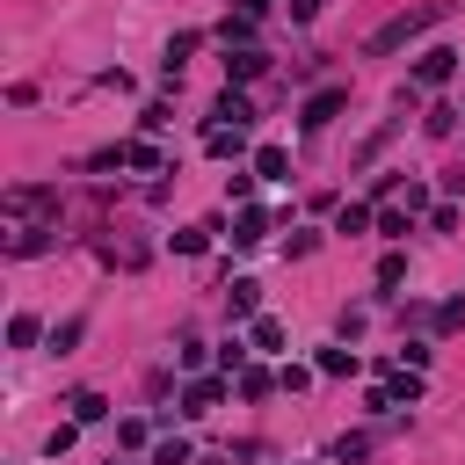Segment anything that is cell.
Masks as SVG:
<instances>
[{
  "instance_id": "7",
  "label": "cell",
  "mask_w": 465,
  "mask_h": 465,
  "mask_svg": "<svg viewBox=\"0 0 465 465\" xmlns=\"http://www.w3.org/2000/svg\"><path fill=\"white\" fill-rule=\"evenodd\" d=\"M44 247H58V225H22L7 240V254H44Z\"/></svg>"
},
{
  "instance_id": "16",
  "label": "cell",
  "mask_w": 465,
  "mask_h": 465,
  "mask_svg": "<svg viewBox=\"0 0 465 465\" xmlns=\"http://www.w3.org/2000/svg\"><path fill=\"white\" fill-rule=\"evenodd\" d=\"M429 320H436V327H443V334H458V327H465V298H443V305H436V312H429Z\"/></svg>"
},
{
  "instance_id": "12",
  "label": "cell",
  "mask_w": 465,
  "mask_h": 465,
  "mask_svg": "<svg viewBox=\"0 0 465 465\" xmlns=\"http://www.w3.org/2000/svg\"><path fill=\"white\" fill-rule=\"evenodd\" d=\"M218 36H225V51H240V44H254V15H225V29H218Z\"/></svg>"
},
{
  "instance_id": "21",
  "label": "cell",
  "mask_w": 465,
  "mask_h": 465,
  "mask_svg": "<svg viewBox=\"0 0 465 465\" xmlns=\"http://www.w3.org/2000/svg\"><path fill=\"white\" fill-rule=\"evenodd\" d=\"M174 247H182V254H203V247H211V225H182Z\"/></svg>"
},
{
  "instance_id": "22",
  "label": "cell",
  "mask_w": 465,
  "mask_h": 465,
  "mask_svg": "<svg viewBox=\"0 0 465 465\" xmlns=\"http://www.w3.org/2000/svg\"><path fill=\"white\" fill-rule=\"evenodd\" d=\"M80 334H87V320H80V312H73V320H65V327H51V349H58V356H65V349H73V341H80Z\"/></svg>"
},
{
  "instance_id": "26",
  "label": "cell",
  "mask_w": 465,
  "mask_h": 465,
  "mask_svg": "<svg viewBox=\"0 0 465 465\" xmlns=\"http://www.w3.org/2000/svg\"><path fill=\"white\" fill-rule=\"evenodd\" d=\"M400 276H407V254H385V262H378V283H385V291H392V283H400Z\"/></svg>"
},
{
  "instance_id": "28",
  "label": "cell",
  "mask_w": 465,
  "mask_h": 465,
  "mask_svg": "<svg viewBox=\"0 0 465 465\" xmlns=\"http://www.w3.org/2000/svg\"><path fill=\"white\" fill-rule=\"evenodd\" d=\"M240 15H269V0H240Z\"/></svg>"
},
{
  "instance_id": "23",
  "label": "cell",
  "mask_w": 465,
  "mask_h": 465,
  "mask_svg": "<svg viewBox=\"0 0 465 465\" xmlns=\"http://www.w3.org/2000/svg\"><path fill=\"white\" fill-rule=\"evenodd\" d=\"M247 341H254V349H283V320H254Z\"/></svg>"
},
{
  "instance_id": "9",
  "label": "cell",
  "mask_w": 465,
  "mask_h": 465,
  "mask_svg": "<svg viewBox=\"0 0 465 465\" xmlns=\"http://www.w3.org/2000/svg\"><path fill=\"white\" fill-rule=\"evenodd\" d=\"M218 400H225V385H218V378H196V385L182 392V414H211Z\"/></svg>"
},
{
  "instance_id": "5",
  "label": "cell",
  "mask_w": 465,
  "mask_h": 465,
  "mask_svg": "<svg viewBox=\"0 0 465 465\" xmlns=\"http://www.w3.org/2000/svg\"><path fill=\"white\" fill-rule=\"evenodd\" d=\"M211 124H240V131H247V124H254V102H247L240 87H225V94H218V109H211Z\"/></svg>"
},
{
  "instance_id": "25",
  "label": "cell",
  "mask_w": 465,
  "mask_h": 465,
  "mask_svg": "<svg viewBox=\"0 0 465 465\" xmlns=\"http://www.w3.org/2000/svg\"><path fill=\"white\" fill-rule=\"evenodd\" d=\"M429 232H458V203H436L429 211Z\"/></svg>"
},
{
  "instance_id": "14",
  "label": "cell",
  "mask_w": 465,
  "mask_h": 465,
  "mask_svg": "<svg viewBox=\"0 0 465 465\" xmlns=\"http://www.w3.org/2000/svg\"><path fill=\"white\" fill-rule=\"evenodd\" d=\"M363 225H371V203H341L334 211V232H363Z\"/></svg>"
},
{
  "instance_id": "27",
  "label": "cell",
  "mask_w": 465,
  "mask_h": 465,
  "mask_svg": "<svg viewBox=\"0 0 465 465\" xmlns=\"http://www.w3.org/2000/svg\"><path fill=\"white\" fill-rule=\"evenodd\" d=\"M291 15H298V22H312V15H320V0H291Z\"/></svg>"
},
{
  "instance_id": "19",
  "label": "cell",
  "mask_w": 465,
  "mask_h": 465,
  "mask_svg": "<svg viewBox=\"0 0 465 465\" xmlns=\"http://www.w3.org/2000/svg\"><path fill=\"white\" fill-rule=\"evenodd\" d=\"M102 414H109L102 392H73V421H102Z\"/></svg>"
},
{
  "instance_id": "4",
  "label": "cell",
  "mask_w": 465,
  "mask_h": 465,
  "mask_svg": "<svg viewBox=\"0 0 465 465\" xmlns=\"http://www.w3.org/2000/svg\"><path fill=\"white\" fill-rule=\"evenodd\" d=\"M450 73H458V51H450V44H436V51H421V65H414V80H421V87H443Z\"/></svg>"
},
{
  "instance_id": "8",
  "label": "cell",
  "mask_w": 465,
  "mask_h": 465,
  "mask_svg": "<svg viewBox=\"0 0 465 465\" xmlns=\"http://www.w3.org/2000/svg\"><path fill=\"white\" fill-rule=\"evenodd\" d=\"M225 305H232V320H254V305H262V283H254V276H232Z\"/></svg>"
},
{
  "instance_id": "11",
  "label": "cell",
  "mask_w": 465,
  "mask_h": 465,
  "mask_svg": "<svg viewBox=\"0 0 465 465\" xmlns=\"http://www.w3.org/2000/svg\"><path fill=\"white\" fill-rule=\"evenodd\" d=\"M196 44H203L196 29H182V36L167 44V80H182V65H189V51H196Z\"/></svg>"
},
{
  "instance_id": "20",
  "label": "cell",
  "mask_w": 465,
  "mask_h": 465,
  "mask_svg": "<svg viewBox=\"0 0 465 465\" xmlns=\"http://www.w3.org/2000/svg\"><path fill=\"white\" fill-rule=\"evenodd\" d=\"M153 465H189V443H182V436H160V443H153Z\"/></svg>"
},
{
  "instance_id": "3",
  "label": "cell",
  "mask_w": 465,
  "mask_h": 465,
  "mask_svg": "<svg viewBox=\"0 0 465 465\" xmlns=\"http://www.w3.org/2000/svg\"><path fill=\"white\" fill-rule=\"evenodd\" d=\"M341 102H349V87H320V94L298 109V124H305V131H327V124L341 116Z\"/></svg>"
},
{
  "instance_id": "13",
  "label": "cell",
  "mask_w": 465,
  "mask_h": 465,
  "mask_svg": "<svg viewBox=\"0 0 465 465\" xmlns=\"http://www.w3.org/2000/svg\"><path fill=\"white\" fill-rule=\"evenodd\" d=\"M262 232H269V218H262V211H240V225H232V247H254Z\"/></svg>"
},
{
  "instance_id": "15",
  "label": "cell",
  "mask_w": 465,
  "mask_h": 465,
  "mask_svg": "<svg viewBox=\"0 0 465 465\" xmlns=\"http://www.w3.org/2000/svg\"><path fill=\"white\" fill-rule=\"evenodd\" d=\"M378 232H385V240H407V232H414V211H378Z\"/></svg>"
},
{
  "instance_id": "2",
  "label": "cell",
  "mask_w": 465,
  "mask_h": 465,
  "mask_svg": "<svg viewBox=\"0 0 465 465\" xmlns=\"http://www.w3.org/2000/svg\"><path fill=\"white\" fill-rule=\"evenodd\" d=\"M44 211H58V189H44V182L7 189V218H44Z\"/></svg>"
},
{
  "instance_id": "6",
  "label": "cell",
  "mask_w": 465,
  "mask_h": 465,
  "mask_svg": "<svg viewBox=\"0 0 465 465\" xmlns=\"http://www.w3.org/2000/svg\"><path fill=\"white\" fill-rule=\"evenodd\" d=\"M262 65H269V58H262L254 44H240V51H225V87H232V80H254Z\"/></svg>"
},
{
  "instance_id": "18",
  "label": "cell",
  "mask_w": 465,
  "mask_h": 465,
  "mask_svg": "<svg viewBox=\"0 0 465 465\" xmlns=\"http://www.w3.org/2000/svg\"><path fill=\"white\" fill-rule=\"evenodd\" d=\"M349 371H356L349 349H320V378H349Z\"/></svg>"
},
{
  "instance_id": "17",
  "label": "cell",
  "mask_w": 465,
  "mask_h": 465,
  "mask_svg": "<svg viewBox=\"0 0 465 465\" xmlns=\"http://www.w3.org/2000/svg\"><path fill=\"white\" fill-rule=\"evenodd\" d=\"M36 334H44V327H36L29 312H15V320H7V341H15V349H36Z\"/></svg>"
},
{
  "instance_id": "1",
  "label": "cell",
  "mask_w": 465,
  "mask_h": 465,
  "mask_svg": "<svg viewBox=\"0 0 465 465\" xmlns=\"http://www.w3.org/2000/svg\"><path fill=\"white\" fill-rule=\"evenodd\" d=\"M443 15H450V0H421V7H407V15H392L385 29H371V44H363V51H371V58H385V51H400V44H414L421 29H436Z\"/></svg>"
},
{
  "instance_id": "10",
  "label": "cell",
  "mask_w": 465,
  "mask_h": 465,
  "mask_svg": "<svg viewBox=\"0 0 465 465\" xmlns=\"http://www.w3.org/2000/svg\"><path fill=\"white\" fill-rule=\"evenodd\" d=\"M254 174H262V182H291V153H283V145H262V153H254Z\"/></svg>"
},
{
  "instance_id": "24",
  "label": "cell",
  "mask_w": 465,
  "mask_h": 465,
  "mask_svg": "<svg viewBox=\"0 0 465 465\" xmlns=\"http://www.w3.org/2000/svg\"><path fill=\"white\" fill-rule=\"evenodd\" d=\"M124 167H145V174H153V167H160V153H153V145H124Z\"/></svg>"
}]
</instances>
